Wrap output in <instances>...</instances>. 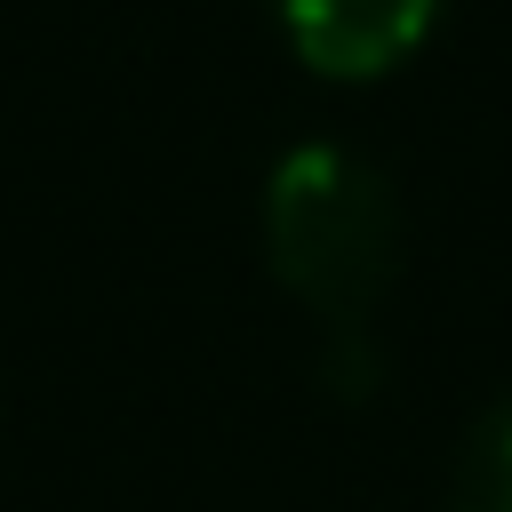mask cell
Returning <instances> with one entry per match:
<instances>
[{
  "label": "cell",
  "instance_id": "3957f363",
  "mask_svg": "<svg viewBox=\"0 0 512 512\" xmlns=\"http://www.w3.org/2000/svg\"><path fill=\"white\" fill-rule=\"evenodd\" d=\"M448 512H512V400L472 424L448 480Z\"/></svg>",
  "mask_w": 512,
  "mask_h": 512
},
{
  "label": "cell",
  "instance_id": "6da1fadb",
  "mask_svg": "<svg viewBox=\"0 0 512 512\" xmlns=\"http://www.w3.org/2000/svg\"><path fill=\"white\" fill-rule=\"evenodd\" d=\"M264 256L328 328H360L400 272V200L344 144H296L264 184Z\"/></svg>",
  "mask_w": 512,
  "mask_h": 512
},
{
  "label": "cell",
  "instance_id": "7a4b0ae2",
  "mask_svg": "<svg viewBox=\"0 0 512 512\" xmlns=\"http://www.w3.org/2000/svg\"><path fill=\"white\" fill-rule=\"evenodd\" d=\"M432 16H440V0H280L296 56L312 72H336V80L392 72L400 56H416Z\"/></svg>",
  "mask_w": 512,
  "mask_h": 512
}]
</instances>
